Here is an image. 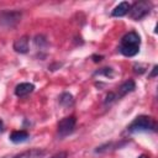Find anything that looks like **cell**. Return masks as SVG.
Listing matches in <instances>:
<instances>
[{
	"instance_id": "6da1fadb",
	"label": "cell",
	"mask_w": 158,
	"mask_h": 158,
	"mask_svg": "<svg viewBox=\"0 0 158 158\" xmlns=\"http://www.w3.org/2000/svg\"><path fill=\"white\" fill-rule=\"evenodd\" d=\"M139 44H141V38L138 36V33H136L135 31H131L128 33H126L121 41H120V52L126 56V57H133L138 53L139 51Z\"/></svg>"
},
{
	"instance_id": "7a4b0ae2",
	"label": "cell",
	"mask_w": 158,
	"mask_h": 158,
	"mask_svg": "<svg viewBox=\"0 0 158 158\" xmlns=\"http://www.w3.org/2000/svg\"><path fill=\"white\" fill-rule=\"evenodd\" d=\"M156 130V122L152 117L141 115L137 116L127 127L128 132H141V131H154Z\"/></svg>"
},
{
	"instance_id": "3957f363",
	"label": "cell",
	"mask_w": 158,
	"mask_h": 158,
	"mask_svg": "<svg viewBox=\"0 0 158 158\" xmlns=\"http://www.w3.org/2000/svg\"><path fill=\"white\" fill-rule=\"evenodd\" d=\"M152 9V4L148 2V1H138V2H135L132 6H130V10H128V15L132 20L135 21H138L141 19H143L146 15L149 14Z\"/></svg>"
},
{
	"instance_id": "277c9868",
	"label": "cell",
	"mask_w": 158,
	"mask_h": 158,
	"mask_svg": "<svg viewBox=\"0 0 158 158\" xmlns=\"http://www.w3.org/2000/svg\"><path fill=\"white\" fill-rule=\"evenodd\" d=\"M21 20L20 11H1L0 12V25L5 27H14Z\"/></svg>"
},
{
	"instance_id": "5b68a950",
	"label": "cell",
	"mask_w": 158,
	"mask_h": 158,
	"mask_svg": "<svg viewBox=\"0 0 158 158\" xmlns=\"http://www.w3.org/2000/svg\"><path fill=\"white\" fill-rule=\"evenodd\" d=\"M75 123H77L75 116H68V117L62 118L58 122V135L60 137H65V136L70 135L74 131Z\"/></svg>"
},
{
	"instance_id": "8992f818",
	"label": "cell",
	"mask_w": 158,
	"mask_h": 158,
	"mask_svg": "<svg viewBox=\"0 0 158 158\" xmlns=\"http://www.w3.org/2000/svg\"><path fill=\"white\" fill-rule=\"evenodd\" d=\"M135 88H136V84H135V81H133V80H126L125 83H122V84L118 86L117 93H114V94H115L116 100H117V99H120V98H122V96H125L126 94H128V93L133 91V90H135Z\"/></svg>"
},
{
	"instance_id": "52a82bcc",
	"label": "cell",
	"mask_w": 158,
	"mask_h": 158,
	"mask_svg": "<svg viewBox=\"0 0 158 158\" xmlns=\"http://www.w3.org/2000/svg\"><path fill=\"white\" fill-rule=\"evenodd\" d=\"M46 156V151L40 149V148H32L28 151H25L22 153H19L14 156L12 158H43Z\"/></svg>"
},
{
	"instance_id": "ba28073f",
	"label": "cell",
	"mask_w": 158,
	"mask_h": 158,
	"mask_svg": "<svg viewBox=\"0 0 158 158\" xmlns=\"http://www.w3.org/2000/svg\"><path fill=\"white\" fill-rule=\"evenodd\" d=\"M33 89H35V85L31 83H20L15 88V94L19 98H23V96L28 95L30 93H32Z\"/></svg>"
},
{
	"instance_id": "9c48e42d",
	"label": "cell",
	"mask_w": 158,
	"mask_h": 158,
	"mask_svg": "<svg viewBox=\"0 0 158 158\" xmlns=\"http://www.w3.org/2000/svg\"><path fill=\"white\" fill-rule=\"evenodd\" d=\"M28 138H30L28 132H26V131H23V130L14 131V132L10 135V141L14 142V143H22V142H26Z\"/></svg>"
},
{
	"instance_id": "30bf717a",
	"label": "cell",
	"mask_w": 158,
	"mask_h": 158,
	"mask_svg": "<svg viewBox=\"0 0 158 158\" xmlns=\"http://www.w3.org/2000/svg\"><path fill=\"white\" fill-rule=\"evenodd\" d=\"M14 49L17 53H26L28 51V38L26 36L16 40L14 42Z\"/></svg>"
},
{
	"instance_id": "8fae6325",
	"label": "cell",
	"mask_w": 158,
	"mask_h": 158,
	"mask_svg": "<svg viewBox=\"0 0 158 158\" xmlns=\"http://www.w3.org/2000/svg\"><path fill=\"white\" fill-rule=\"evenodd\" d=\"M130 4L127 2V1H122V2H120L114 10H112V16H115V17H121V16H125L126 14H128V10H130Z\"/></svg>"
},
{
	"instance_id": "7c38bea8",
	"label": "cell",
	"mask_w": 158,
	"mask_h": 158,
	"mask_svg": "<svg viewBox=\"0 0 158 158\" xmlns=\"http://www.w3.org/2000/svg\"><path fill=\"white\" fill-rule=\"evenodd\" d=\"M73 96H72V94H69V93H63L62 95H60V98H59V102H60V105H63V106H70L72 104H73Z\"/></svg>"
},
{
	"instance_id": "4fadbf2b",
	"label": "cell",
	"mask_w": 158,
	"mask_h": 158,
	"mask_svg": "<svg viewBox=\"0 0 158 158\" xmlns=\"http://www.w3.org/2000/svg\"><path fill=\"white\" fill-rule=\"evenodd\" d=\"M67 152H58V153H56V154H53L51 158H67Z\"/></svg>"
},
{
	"instance_id": "5bb4252c",
	"label": "cell",
	"mask_w": 158,
	"mask_h": 158,
	"mask_svg": "<svg viewBox=\"0 0 158 158\" xmlns=\"http://www.w3.org/2000/svg\"><path fill=\"white\" fill-rule=\"evenodd\" d=\"M156 74H157V65H154V67H153V72L149 74V77H151V78H153V77H156Z\"/></svg>"
},
{
	"instance_id": "9a60e30c",
	"label": "cell",
	"mask_w": 158,
	"mask_h": 158,
	"mask_svg": "<svg viewBox=\"0 0 158 158\" xmlns=\"http://www.w3.org/2000/svg\"><path fill=\"white\" fill-rule=\"evenodd\" d=\"M2 130H4V122H2V120L0 118V132H2Z\"/></svg>"
},
{
	"instance_id": "2e32d148",
	"label": "cell",
	"mask_w": 158,
	"mask_h": 158,
	"mask_svg": "<svg viewBox=\"0 0 158 158\" xmlns=\"http://www.w3.org/2000/svg\"><path fill=\"white\" fill-rule=\"evenodd\" d=\"M138 158H149V157H148V156H146V154H141Z\"/></svg>"
}]
</instances>
